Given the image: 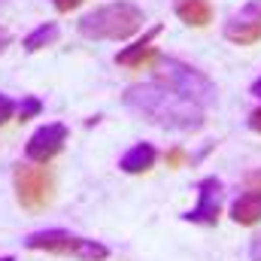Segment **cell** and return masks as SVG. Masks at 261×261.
<instances>
[{
	"instance_id": "277c9868",
	"label": "cell",
	"mask_w": 261,
	"mask_h": 261,
	"mask_svg": "<svg viewBox=\"0 0 261 261\" xmlns=\"http://www.w3.org/2000/svg\"><path fill=\"white\" fill-rule=\"evenodd\" d=\"M155 79H158L161 85L173 88L176 94H182V97L200 103V107L216 103V85L210 82V76L200 73L197 67L179 61V58H167V55L158 58V64H155Z\"/></svg>"
},
{
	"instance_id": "7c38bea8",
	"label": "cell",
	"mask_w": 261,
	"mask_h": 261,
	"mask_svg": "<svg viewBox=\"0 0 261 261\" xmlns=\"http://www.w3.org/2000/svg\"><path fill=\"white\" fill-rule=\"evenodd\" d=\"M231 219L237 225H258L261 222V192H243L231 203Z\"/></svg>"
},
{
	"instance_id": "9a60e30c",
	"label": "cell",
	"mask_w": 261,
	"mask_h": 261,
	"mask_svg": "<svg viewBox=\"0 0 261 261\" xmlns=\"http://www.w3.org/2000/svg\"><path fill=\"white\" fill-rule=\"evenodd\" d=\"M18 107H21L18 116H21V119H31V116H37V113L43 110V100H40V97H24Z\"/></svg>"
},
{
	"instance_id": "30bf717a",
	"label": "cell",
	"mask_w": 261,
	"mask_h": 261,
	"mask_svg": "<svg viewBox=\"0 0 261 261\" xmlns=\"http://www.w3.org/2000/svg\"><path fill=\"white\" fill-rule=\"evenodd\" d=\"M155 161H158V149L152 146V143H137V146H130L128 152L122 155V161H119V167L125 170V173H146V170H152L155 167Z\"/></svg>"
},
{
	"instance_id": "52a82bcc",
	"label": "cell",
	"mask_w": 261,
	"mask_h": 261,
	"mask_svg": "<svg viewBox=\"0 0 261 261\" xmlns=\"http://www.w3.org/2000/svg\"><path fill=\"white\" fill-rule=\"evenodd\" d=\"M225 40L234 46H252L261 40V0H249L240 6L222 28Z\"/></svg>"
},
{
	"instance_id": "44dd1931",
	"label": "cell",
	"mask_w": 261,
	"mask_h": 261,
	"mask_svg": "<svg viewBox=\"0 0 261 261\" xmlns=\"http://www.w3.org/2000/svg\"><path fill=\"white\" fill-rule=\"evenodd\" d=\"M0 261H15V258H12V255H6V258H0Z\"/></svg>"
},
{
	"instance_id": "d6986e66",
	"label": "cell",
	"mask_w": 261,
	"mask_h": 261,
	"mask_svg": "<svg viewBox=\"0 0 261 261\" xmlns=\"http://www.w3.org/2000/svg\"><path fill=\"white\" fill-rule=\"evenodd\" d=\"M9 43H12V37H9V31H6V28L0 24V55H3L6 49H9Z\"/></svg>"
},
{
	"instance_id": "8992f818",
	"label": "cell",
	"mask_w": 261,
	"mask_h": 261,
	"mask_svg": "<svg viewBox=\"0 0 261 261\" xmlns=\"http://www.w3.org/2000/svg\"><path fill=\"white\" fill-rule=\"evenodd\" d=\"M222 203H225V186L216 179V176H206L197 182V203L195 210H189L182 219L192 222V225H203V228H213L222 216Z\"/></svg>"
},
{
	"instance_id": "7a4b0ae2",
	"label": "cell",
	"mask_w": 261,
	"mask_h": 261,
	"mask_svg": "<svg viewBox=\"0 0 261 261\" xmlns=\"http://www.w3.org/2000/svg\"><path fill=\"white\" fill-rule=\"evenodd\" d=\"M143 9L125 3V0H116V3H107V6H97L91 12H85L76 28L85 40H130L140 28H143Z\"/></svg>"
},
{
	"instance_id": "ac0fdd59",
	"label": "cell",
	"mask_w": 261,
	"mask_h": 261,
	"mask_svg": "<svg viewBox=\"0 0 261 261\" xmlns=\"http://www.w3.org/2000/svg\"><path fill=\"white\" fill-rule=\"evenodd\" d=\"M249 258L261 261V234L258 237H252V243H249Z\"/></svg>"
},
{
	"instance_id": "6da1fadb",
	"label": "cell",
	"mask_w": 261,
	"mask_h": 261,
	"mask_svg": "<svg viewBox=\"0 0 261 261\" xmlns=\"http://www.w3.org/2000/svg\"><path fill=\"white\" fill-rule=\"evenodd\" d=\"M122 100H125L128 110L143 116L146 122L167 130L192 134V130L203 128V122H206V113H203L200 103L176 94L173 88H167L161 82H137V85L125 88Z\"/></svg>"
},
{
	"instance_id": "3957f363",
	"label": "cell",
	"mask_w": 261,
	"mask_h": 261,
	"mask_svg": "<svg viewBox=\"0 0 261 261\" xmlns=\"http://www.w3.org/2000/svg\"><path fill=\"white\" fill-rule=\"evenodd\" d=\"M28 249L46 252V255H64V258H76V261H107L110 258V246L88 240V237H76L64 228H43L37 234L24 237Z\"/></svg>"
},
{
	"instance_id": "8fae6325",
	"label": "cell",
	"mask_w": 261,
	"mask_h": 261,
	"mask_svg": "<svg viewBox=\"0 0 261 261\" xmlns=\"http://www.w3.org/2000/svg\"><path fill=\"white\" fill-rule=\"evenodd\" d=\"M173 9L182 24L189 28H206L213 21V6L210 0H173Z\"/></svg>"
},
{
	"instance_id": "5bb4252c",
	"label": "cell",
	"mask_w": 261,
	"mask_h": 261,
	"mask_svg": "<svg viewBox=\"0 0 261 261\" xmlns=\"http://www.w3.org/2000/svg\"><path fill=\"white\" fill-rule=\"evenodd\" d=\"M15 113H18V103H15L12 97H6V94L0 91V125H6V122H9V119L15 116Z\"/></svg>"
},
{
	"instance_id": "e0dca14e",
	"label": "cell",
	"mask_w": 261,
	"mask_h": 261,
	"mask_svg": "<svg viewBox=\"0 0 261 261\" xmlns=\"http://www.w3.org/2000/svg\"><path fill=\"white\" fill-rule=\"evenodd\" d=\"M249 128L255 130V134H261V107H255V110L249 113Z\"/></svg>"
},
{
	"instance_id": "2e32d148",
	"label": "cell",
	"mask_w": 261,
	"mask_h": 261,
	"mask_svg": "<svg viewBox=\"0 0 261 261\" xmlns=\"http://www.w3.org/2000/svg\"><path fill=\"white\" fill-rule=\"evenodd\" d=\"M79 3H82V0H52V6H55L58 12H73Z\"/></svg>"
},
{
	"instance_id": "4fadbf2b",
	"label": "cell",
	"mask_w": 261,
	"mask_h": 261,
	"mask_svg": "<svg viewBox=\"0 0 261 261\" xmlns=\"http://www.w3.org/2000/svg\"><path fill=\"white\" fill-rule=\"evenodd\" d=\"M58 34H61V28L55 24V21H46V24H40V28H34L28 37H24V52H40V49H46V46H52L55 40H58Z\"/></svg>"
},
{
	"instance_id": "5b68a950",
	"label": "cell",
	"mask_w": 261,
	"mask_h": 261,
	"mask_svg": "<svg viewBox=\"0 0 261 261\" xmlns=\"http://www.w3.org/2000/svg\"><path fill=\"white\" fill-rule=\"evenodd\" d=\"M15 197L24 210H46L55 197V179L37 167V164H18L15 167Z\"/></svg>"
},
{
	"instance_id": "ffe728a7",
	"label": "cell",
	"mask_w": 261,
	"mask_h": 261,
	"mask_svg": "<svg viewBox=\"0 0 261 261\" xmlns=\"http://www.w3.org/2000/svg\"><path fill=\"white\" fill-rule=\"evenodd\" d=\"M252 94H255V97H261V76L252 82Z\"/></svg>"
},
{
	"instance_id": "9c48e42d",
	"label": "cell",
	"mask_w": 261,
	"mask_h": 261,
	"mask_svg": "<svg viewBox=\"0 0 261 261\" xmlns=\"http://www.w3.org/2000/svg\"><path fill=\"white\" fill-rule=\"evenodd\" d=\"M161 34V24L158 28H152L149 34H143L140 40H134L128 49H122L119 55H116V64L119 67H140V64H146V61H152V58H158L155 52H152V40Z\"/></svg>"
},
{
	"instance_id": "ba28073f",
	"label": "cell",
	"mask_w": 261,
	"mask_h": 261,
	"mask_svg": "<svg viewBox=\"0 0 261 261\" xmlns=\"http://www.w3.org/2000/svg\"><path fill=\"white\" fill-rule=\"evenodd\" d=\"M64 143H67V125L49 122V125H40V128L28 137L24 155H28L31 164H46V161H52L64 149Z\"/></svg>"
},
{
	"instance_id": "7402d4cb",
	"label": "cell",
	"mask_w": 261,
	"mask_h": 261,
	"mask_svg": "<svg viewBox=\"0 0 261 261\" xmlns=\"http://www.w3.org/2000/svg\"><path fill=\"white\" fill-rule=\"evenodd\" d=\"M3 3H6V0H0V6H3Z\"/></svg>"
}]
</instances>
